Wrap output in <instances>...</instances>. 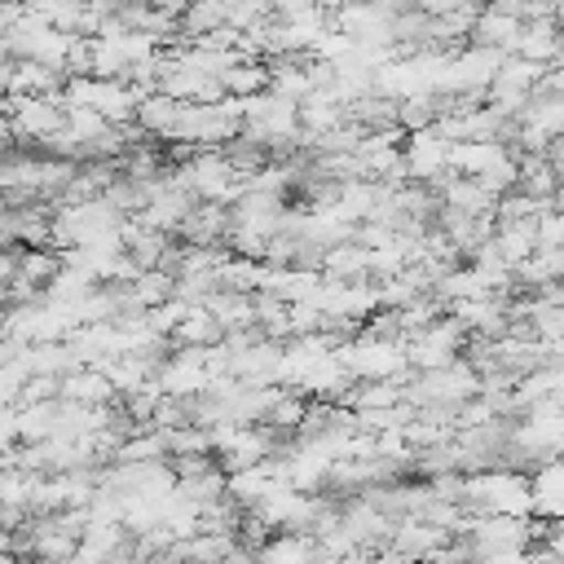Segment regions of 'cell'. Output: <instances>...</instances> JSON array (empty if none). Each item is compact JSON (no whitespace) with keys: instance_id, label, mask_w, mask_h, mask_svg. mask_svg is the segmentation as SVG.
I'll return each mask as SVG.
<instances>
[{"instance_id":"1","label":"cell","mask_w":564,"mask_h":564,"mask_svg":"<svg viewBox=\"0 0 564 564\" xmlns=\"http://www.w3.org/2000/svg\"><path fill=\"white\" fill-rule=\"evenodd\" d=\"M463 507L471 516H507V520H533V489L529 476L494 463L463 476Z\"/></svg>"},{"instance_id":"2","label":"cell","mask_w":564,"mask_h":564,"mask_svg":"<svg viewBox=\"0 0 564 564\" xmlns=\"http://www.w3.org/2000/svg\"><path fill=\"white\" fill-rule=\"evenodd\" d=\"M335 357L352 383H405V375H410L405 339H388L375 330H357L352 339H344L335 348Z\"/></svg>"},{"instance_id":"3","label":"cell","mask_w":564,"mask_h":564,"mask_svg":"<svg viewBox=\"0 0 564 564\" xmlns=\"http://www.w3.org/2000/svg\"><path fill=\"white\" fill-rule=\"evenodd\" d=\"M467 330L445 313L436 317L427 330L410 335L405 339V357H410V375H427V370H445L454 361H463V348H467Z\"/></svg>"},{"instance_id":"4","label":"cell","mask_w":564,"mask_h":564,"mask_svg":"<svg viewBox=\"0 0 564 564\" xmlns=\"http://www.w3.org/2000/svg\"><path fill=\"white\" fill-rule=\"evenodd\" d=\"M511 132H516V141H520L524 154H551L564 141V97L551 93V88H542L520 110V119L511 123Z\"/></svg>"},{"instance_id":"5","label":"cell","mask_w":564,"mask_h":564,"mask_svg":"<svg viewBox=\"0 0 564 564\" xmlns=\"http://www.w3.org/2000/svg\"><path fill=\"white\" fill-rule=\"evenodd\" d=\"M449 154H454V141H449V137H441L436 128L410 132V137L401 141L405 181H410V185H427V189H436L445 176H454V167H449Z\"/></svg>"},{"instance_id":"6","label":"cell","mask_w":564,"mask_h":564,"mask_svg":"<svg viewBox=\"0 0 564 564\" xmlns=\"http://www.w3.org/2000/svg\"><path fill=\"white\" fill-rule=\"evenodd\" d=\"M520 31H524V18L520 9L511 4H494V9H480L476 26H471V44H485V48H498V53H516L520 44Z\"/></svg>"},{"instance_id":"7","label":"cell","mask_w":564,"mask_h":564,"mask_svg":"<svg viewBox=\"0 0 564 564\" xmlns=\"http://www.w3.org/2000/svg\"><path fill=\"white\" fill-rule=\"evenodd\" d=\"M529 489H533V520H546V524L564 520V454L538 463L529 476Z\"/></svg>"},{"instance_id":"8","label":"cell","mask_w":564,"mask_h":564,"mask_svg":"<svg viewBox=\"0 0 564 564\" xmlns=\"http://www.w3.org/2000/svg\"><path fill=\"white\" fill-rule=\"evenodd\" d=\"M564 53V31L551 22V18H533V22H524V31H520V44H516V53L511 57H524V62H533V66H555V57Z\"/></svg>"},{"instance_id":"9","label":"cell","mask_w":564,"mask_h":564,"mask_svg":"<svg viewBox=\"0 0 564 564\" xmlns=\"http://www.w3.org/2000/svg\"><path fill=\"white\" fill-rule=\"evenodd\" d=\"M62 401H70V405H110L115 388L101 375V366H79L62 379Z\"/></svg>"},{"instance_id":"10","label":"cell","mask_w":564,"mask_h":564,"mask_svg":"<svg viewBox=\"0 0 564 564\" xmlns=\"http://www.w3.org/2000/svg\"><path fill=\"white\" fill-rule=\"evenodd\" d=\"M520 194L538 198V203H555L560 198V176H555V163L551 154H524L520 159Z\"/></svg>"},{"instance_id":"11","label":"cell","mask_w":564,"mask_h":564,"mask_svg":"<svg viewBox=\"0 0 564 564\" xmlns=\"http://www.w3.org/2000/svg\"><path fill=\"white\" fill-rule=\"evenodd\" d=\"M516 282H524L529 291H555V286H564V251H533L516 269Z\"/></svg>"},{"instance_id":"12","label":"cell","mask_w":564,"mask_h":564,"mask_svg":"<svg viewBox=\"0 0 564 564\" xmlns=\"http://www.w3.org/2000/svg\"><path fill=\"white\" fill-rule=\"evenodd\" d=\"M313 555H317V542L308 533H273L256 551V564H308Z\"/></svg>"},{"instance_id":"13","label":"cell","mask_w":564,"mask_h":564,"mask_svg":"<svg viewBox=\"0 0 564 564\" xmlns=\"http://www.w3.org/2000/svg\"><path fill=\"white\" fill-rule=\"evenodd\" d=\"M181 26L189 31V40L216 35V31H225V26H229V22H225V4H194V9H185V13H181Z\"/></svg>"},{"instance_id":"14","label":"cell","mask_w":564,"mask_h":564,"mask_svg":"<svg viewBox=\"0 0 564 564\" xmlns=\"http://www.w3.org/2000/svg\"><path fill=\"white\" fill-rule=\"evenodd\" d=\"M533 234H538V251H564V212L560 207H546L533 220Z\"/></svg>"},{"instance_id":"15","label":"cell","mask_w":564,"mask_h":564,"mask_svg":"<svg viewBox=\"0 0 564 564\" xmlns=\"http://www.w3.org/2000/svg\"><path fill=\"white\" fill-rule=\"evenodd\" d=\"M546 88H551V93H560V97H564V53H560V57H555V66H551V70H546Z\"/></svg>"}]
</instances>
